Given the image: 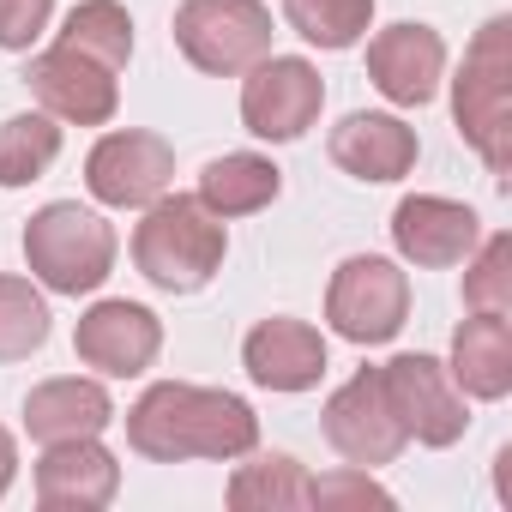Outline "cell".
I'll list each match as a JSON object with an SVG mask.
<instances>
[{"instance_id": "1", "label": "cell", "mask_w": 512, "mask_h": 512, "mask_svg": "<svg viewBox=\"0 0 512 512\" xmlns=\"http://www.w3.org/2000/svg\"><path fill=\"white\" fill-rule=\"evenodd\" d=\"M127 446L151 464H187V458H247L260 446V416L247 398L187 380H157L127 410Z\"/></svg>"}, {"instance_id": "2", "label": "cell", "mask_w": 512, "mask_h": 512, "mask_svg": "<svg viewBox=\"0 0 512 512\" xmlns=\"http://www.w3.org/2000/svg\"><path fill=\"white\" fill-rule=\"evenodd\" d=\"M223 253H229V235H223V217H211L199 199L187 193H163L145 205L139 229H133V266L151 290L163 296H193L205 290L217 272H223Z\"/></svg>"}, {"instance_id": "3", "label": "cell", "mask_w": 512, "mask_h": 512, "mask_svg": "<svg viewBox=\"0 0 512 512\" xmlns=\"http://www.w3.org/2000/svg\"><path fill=\"white\" fill-rule=\"evenodd\" d=\"M452 121L488 175H512V19H488L452 79Z\"/></svg>"}, {"instance_id": "4", "label": "cell", "mask_w": 512, "mask_h": 512, "mask_svg": "<svg viewBox=\"0 0 512 512\" xmlns=\"http://www.w3.org/2000/svg\"><path fill=\"white\" fill-rule=\"evenodd\" d=\"M25 266L55 296H91L115 272V229L79 199H55L25 223Z\"/></svg>"}, {"instance_id": "5", "label": "cell", "mask_w": 512, "mask_h": 512, "mask_svg": "<svg viewBox=\"0 0 512 512\" xmlns=\"http://www.w3.org/2000/svg\"><path fill=\"white\" fill-rule=\"evenodd\" d=\"M175 49L211 79H241L253 61L272 55V7L266 0H181Z\"/></svg>"}, {"instance_id": "6", "label": "cell", "mask_w": 512, "mask_h": 512, "mask_svg": "<svg viewBox=\"0 0 512 512\" xmlns=\"http://www.w3.org/2000/svg\"><path fill=\"white\" fill-rule=\"evenodd\" d=\"M326 320L350 344H386L410 320V278L380 253H356L326 284Z\"/></svg>"}, {"instance_id": "7", "label": "cell", "mask_w": 512, "mask_h": 512, "mask_svg": "<svg viewBox=\"0 0 512 512\" xmlns=\"http://www.w3.org/2000/svg\"><path fill=\"white\" fill-rule=\"evenodd\" d=\"M320 109H326V79L302 55H266L241 79V121L253 139L290 145L320 121Z\"/></svg>"}, {"instance_id": "8", "label": "cell", "mask_w": 512, "mask_h": 512, "mask_svg": "<svg viewBox=\"0 0 512 512\" xmlns=\"http://www.w3.org/2000/svg\"><path fill=\"white\" fill-rule=\"evenodd\" d=\"M175 181V145L163 133L127 127V133H103L85 157V187L97 205L115 211H145L151 199H163Z\"/></svg>"}, {"instance_id": "9", "label": "cell", "mask_w": 512, "mask_h": 512, "mask_svg": "<svg viewBox=\"0 0 512 512\" xmlns=\"http://www.w3.org/2000/svg\"><path fill=\"white\" fill-rule=\"evenodd\" d=\"M380 386H386V398H392V410H398V422H404V434L416 446H434L440 452V446H458L464 440L470 410H464V392L452 386L446 362H434L422 350H404V356H392L380 368Z\"/></svg>"}, {"instance_id": "10", "label": "cell", "mask_w": 512, "mask_h": 512, "mask_svg": "<svg viewBox=\"0 0 512 512\" xmlns=\"http://www.w3.org/2000/svg\"><path fill=\"white\" fill-rule=\"evenodd\" d=\"M326 440L344 464H362V470H380L410 446V434H404V422L380 386V368H356L326 398Z\"/></svg>"}, {"instance_id": "11", "label": "cell", "mask_w": 512, "mask_h": 512, "mask_svg": "<svg viewBox=\"0 0 512 512\" xmlns=\"http://www.w3.org/2000/svg\"><path fill=\"white\" fill-rule=\"evenodd\" d=\"M25 85H31V97L43 103V115L73 121V127H109L115 109H121L115 73L97 67V61L79 55V49H61V43L25 67Z\"/></svg>"}, {"instance_id": "12", "label": "cell", "mask_w": 512, "mask_h": 512, "mask_svg": "<svg viewBox=\"0 0 512 512\" xmlns=\"http://www.w3.org/2000/svg\"><path fill=\"white\" fill-rule=\"evenodd\" d=\"M163 350V326L151 308L139 302H97L91 314H79V332H73V356L85 368H97L103 380H133L157 362Z\"/></svg>"}, {"instance_id": "13", "label": "cell", "mask_w": 512, "mask_h": 512, "mask_svg": "<svg viewBox=\"0 0 512 512\" xmlns=\"http://www.w3.org/2000/svg\"><path fill=\"white\" fill-rule=\"evenodd\" d=\"M476 241H482V217H476L470 205H458V199L410 193V199H398V211H392V247L404 253L410 266H422V272L464 266Z\"/></svg>"}, {"instance_id": "14", "label": "cell", "mask_w": 512, "mask_h": 512, "mask_svg": "<svg viewBox=\"0 0 512 512\" xmlns=\"http://www.w3.org/2000/svg\"><path fill=\"white\" fill-rule=\"evenodd\" d=\"M368 79L398 109L434 103V91L446 79V43H440V31L434 25H410V19L392 25V31H380L368 43Z\"/></svg>"}, {"instance_id": "15", "label": "cell", "mask_w": 512, "mask_h": 512, "mask_svg": "<svg viewBox=\"0 0 512 512\" xmlns=\"http://www.w3.org/2000/svg\"><path fill=\"white\" fill-rule=\"evenodd\" d=\"M241 368L266 392H314L320 374H326V338L308 320L272 314L241 338Z\"/></svg>"}, {"instance_id": "16", "label": "cell", "mask_w": 512, "mask_h": 512, "mask_svg": "<svg viewBox=\"0 0 512 512\" xmlns=\"http://www.w3.org/2000/svg\"><path fill=\"white\" fill-rule=\"evenodd\" d=\"M121 488V464L97 440H55L37 458V506L43 512H103Z\"/></svg>"}, {"instance_id": "17", "label": "cell", "mask_w": 512, "mask_h": 512, "mask_svg": "<svg viewBox=\"0 0 512 512\" xmlns=\"http://www.w3.org/2000/svg\"><path fill=\"white\" fill-rule=\"evenodd\" d=\"M332 163L356 181H404L416 169V127H404L398 115H374V109H356L332 127Z\"/></svg>"}, {"instance_id": "18", "label": "cell", "mask_w": 512, "mask_h": 512, "mask_svg": "<svg viewBox=\"0 0 512 512\" xmlns=\"http://www.w3.org/2000/svg\"><path fill=\"white\" fill-rule=\"evenodd\" d=\"M109 422H115V398L103 392V380L61 374V380L31 386V398H25V434L43 440V446H55V440H97Z\"/></svg>"}, {"instance_id": "19", "label": "cell", "mask_w": 512, "mask_h": 512, "mask_svg": "<svg viewBox=\"0 0 512 512\" xmlns=\"http://www.w3.org/2000/svg\"><path fill=\"white\" fill-rule=\"evenodd\" d=\"M452 386L476 404H500L512 392V326L506 314H470L452 332V362H446Z\"/></svg>"}, {"instance_id": "20", "label": "cell", "mask_w": 512, "mask_h": 512, "mask_svg": "<svg viewBox=\"0 0 512 512\" xmlns=\"http://www.w3.org/2000/svg\"><path fill=\"white\" fill-rule=\"evenodd\" d=\"M284 193V169L260 151H223L199 169V205L211 217H253V211H266L272 199Z\"/></svg>"}, {"instance_id": "21", "label": "cell", "mask_w": 512, "mask_h": 512, "mask_svg": "<svg viewBox=\"0 0 512 512\" xmlns=\"http://www.w3.org/2000/svg\"><path fill=\"white\" fill-rule=\"evenodd\" d=\"M229 506L235 512H296L308 506V470L290 452H260L229 476Z\"/></svg>"}, {"instance_id": "22", "label": "cell", "mask_w": 512, "mask_h": 512, "mask_svg": "<svg viewBox=\"0 0 512 512\" xmlns=\"http://www.w3.org/2000/svg\"><path fill=\"white\" fill-rule=\"evenodd\" d=\"M55 157H61L55 115L25 109V115L0 121V187H31V181H43L55 169Z\"/></svg>"}, {"instance_id": "23", "label": "cell", "mask_w": 512, "mask_h": 512, "mask_svg": "<svg viewBox=\"0 0 512 512\" xmlns=\"http://www.w3.org/2000/svg\"><path fill=\"white\" fill-rule=\"evenodd\" d=\"M61 49H79L97 67L121 73L127 55H133V19H127V7H121V0H79V7L67 13V25H61Z\"/></svg>"}, {"instance_id": "24", "label": "cell", "mask_w": 512, "mask_h": 512, "mask_svg": "<svg viewBox=\"0 0 512 512\" xmlns=\"http://www.w3.org/2000/svg\"><path fill=\"white\" fill-rule=\"evenodd\" d=\"M284 19L314 49H356L374 25V0H284Z\"/></svg>"}, {"instance_id": "25", "label": "cell", "mask_w": 512, "mask_h": 512, "mask_svg": "<svg viewBox=\"0 0 512 512\" xmlns=\"http://www.w3.org/2000/svg\"><path fill=\"white\" fill-rule=\"evenodd\" d=\"M49 344V302L31 278L0 272V362H25Z\"/></svg>"}, {"instance_id": "26", "label": "cell", "mask_w": 512, "mask_h": 512, "mask_svg": "<svg viewBox=\"0 0 512 512\" xmlns=\"http://www.w3.org/2000/svg\"><path fill=\"white\" fill-rule=\"evenodd\" d=\"M464 308L470 314H512V235H488L470 247Z\"/></svg>"}, {"instance_id": "27", "label": "cell", "mask_w": 512, "mask_h": 512, "mask_svg": "<svg viewBox=\"0 0 512 512\" xmlns=\"http://www.w3.org/2000/svg\"><path fill=\"white\" fill-rule=\"evenodd\" d=\"M308 506H320V512H344V506H392V494L374 482V470H362V464H338V470H326V476H308Z\"/></svg>"}, {"instance_id": "28", "label": "cell", "mask_w": 512, "mask_h": 512, "mask_svg": "<svg viewBox=\"0 0 512 512\" xmlns=\"http://www.w3.org/2000/svg\"><path fill=\"white\" fill-rule=\"evenodd\" d=\"M55 0H0V49H31L49 31Z\"/></svg>"}, {"instance_id": "29", "label": "cell", "mask_w": 512, "mask_h": 512, "mask_svg": "<svg viewBox=\"0 0 512 512\" xmlns=\"http://www.w3.org/2000/svg\"><path fill=\"white\" fill-rule=\"evenodd\" d=\"M13 476H19V446H13V434H7V428H0V500H7Z\"/></svg>"}, {"instance_id": "30", "label": "cell", "mask_w": 512, "mask_h": 512, "mask_svg": "<svg viewBox=\"0 0 512 512\" xmlns=\"http://www.w3.org/2000/svg\"><path fill=\"white\" fill-rule=\"evenodd\" d=\"M494 464H500V470H494V476H500V500L512 506V446H500V458H494Z\"/></svg>"}]
</instances>
